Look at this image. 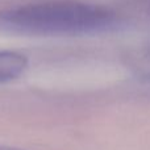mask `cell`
Here are the masks:
<instances>
[{"instance_id":"cell-1","label":"cell","mask_w":150,"mask_h":150,"mask_svg":"<svg viewBox=\"0 0 150 150\" xmlns=\"http://www.w3.org/2000/svg\"><path fill=\"white\" fill-rule=\"evenodd\" d=\"M119 24L113 9L79 0H45L0 12V28L21 36H88L112 30Z\"/></svg>"},{"instance_id":"cell-4","label":"cell","mask_w":150,"mask_h":150,"mask_svg":"<svg viewBox=\"0 0 150 150\" xmlns=\"http://www.w3.org/2000/svg\"><path fill=\"white\" fill-rule=\"evenodd\" d=\"M146 79H148V80H150V75H148V78H146Z\"/></svg>"},{"instance_id":"cell-3","label":"cell","mask_w":150,"mask_h":150,"mask_svg":"<svg viewBox=\"0 0 150 150\" xmlns=\"http://www.w3.org/2000/svg\"><path fill=\"white\" fill-rule=\"evenodd\" d=\"M0 150H23V149L13 148V146H5V145H0Z\"/></svg>"},{"instance_id":"cell-2","label":"cell","mask_w":150,"mask_h":150,"mask_svg":"<svg viewBox=\"0 0 150 150\" xmlns=\"http://www.w3.org/2000/svg\"><path fill=\"white\" fill-rule=\"evenodd\" d=\"M29 66V58L16 50H0V84L18 79Z\"/></svg>"}]
</instances>
